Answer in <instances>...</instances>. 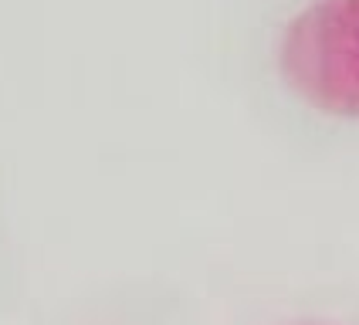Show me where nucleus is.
<instances>
[{"label": "nucleus", "mask_w": 359, "mask_h": 325, "mask_svg": "<svg viewBox=\"0 0 359 325\" xmlns=\"http://www.w3.org/2000/svg\"><path fill=\"white\" fill-rule=\"evenodd\" d=\"M278 71L316 112L359 119V0H309L281 27Z\"/></svg>", "instance_id": "f257e3e1"}]
</instances>
